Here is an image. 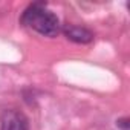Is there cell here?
Instances as JSON below:
<instances>
[{
  "instance_id": "6da1fadb",
  "label": "cell",
  "mask_w": 130,
  "mask_h": 130,
  "mask_svg": "<svg viewBox=\"0 0 130 130\" xmlns=\"http://www.w3.org/2000/svg\"><path fill=\"white\" fill-rule=\"evenodd\" d=\"M20 23L44 37H55L60 32L58 17L52 11H49L44 3H40V2L29 5L23 11L20 17Z\"/></svg>"
},
{
  "instance_id": "3957f363",
  "label": "cell",
  "mask_w": 130,
  "mask_h": 130,
  "mask_svg": "<svg viewBox=\"0 0 130 130\" xmlns=\"http://www.w3.org/2000/svg\"><path fill=\"white\" fill-rule=\"evenodd\" d=\"M63 34L71 41L78 43V44H87L93 40V32L90 29H87L84 26H77V25H64Z\"/></svg>"
},
{
  "instance_id": "7a4b0ae2",
  "label": "cell",
  "mask_w": 130,
  "mask_h": 130,
  "mask_svg": "<svg viewBox=\"0 0 130 130\" xmlns=\"http://www.w3.org/2000/svg\"><path fill=\"white\" fill-rule=\"evenodd\" d=\"M0 130H29L28 119L19 110H6L0 121Z\"/></svg>"
}]
</instances>
